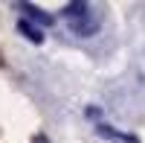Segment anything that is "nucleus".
Returning <instances> with one entry per match:
<instances>
[{
	"instance_id": "1",
	"label": "nucleus",
	"mask_w": 145,
	"mask_h": 143,
	"mask_svg": "<svg viewBox=\"0 0 145 143\" xmlns=\"http://www.w3.org/2000/svg\"><path fill=\"white\" fill-rule=\"evenodd\" d=\"M64 18L70 23V29L81 35V38H87V35L96 32V26H99V21H96V15L90 12V6L84 3V0H76V3H67L64 6Z\"/></svg>"
},
{
	"instance_id": "3",
	"label": "nucleus",
	"mask_w": 145,
	"mask_h": 143,
	"mask_svg": "<svg viewBox=\"0 0 145 143\" xmlns=\"http://www.w3.org/2000/svg\"><path fill=\"white\" fill-rule=\"evenodd\" d=\"M18 29H20L23 35H26V38H29L32 44H41V41H44V35H41V29H38V26H32V23H29L26 18H23V21L18 23Z\"/></svg>"
},
{
	"instance_id": "4",
	"label": "nucleus",
	"mask_w": 145,
	"mask_h": 143,
	"mask_svg": "<svg viewBox=\"0 0 145 143\" xmlns=\"http://www.w3.org/2000/svg\"><path fill=\"white\" fill-rule=\"evenodd\" d=\"M35 143H46V137H35Z\"/></svg>"
},
{
	"instance_id": "2",
	"label": "nucleus",
	"mask_w": 145,
	"mask_h": 143,
	"mask_svg": "<svg viewBox=\"0 0 145 143\" xmlns=\"http://www.w3.org/2000/svg\"><path fill=\"white\" fill-rule=\"evenodd\" d=\"M20 12H26V21H35V23H41V26H52V18L46 15V12H41L35 3H20Z\"/></svg>"
}]
</instances>
